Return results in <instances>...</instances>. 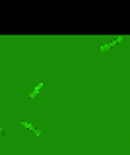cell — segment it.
Returning <instances> with one entry per match:
<instances>
[{
    "mask_svg": "<svg viewBox=\"0 0 130 155\" xmlns=\"http://www.w3.org/2000/svg\"><path fill=\"white\" fill-rule=\"evenodd\" d=\"M41 89H43V82H41V84H37L35 87H33V91L29 93V99H35V95H37V93H39Z\"/></svg>",
    "mask_w": 130,
    "mask_h": 155,
    "instance_id": "obj_3",
    "label": "cell"
},
{
    "mask_svg": "<svg viewBox=\"0 0 130 155\" xmlns=\"http://www.w3.org/2000/svg\"><path fill=\"white\" fill-rule=\"evenodd\" d=\"M128 142H130V138H128Z\"/></svg>",
    "mask_w": 130,
    "mask_h": 155,
    "instance_id": "obj_5",
    "label": "cell"
},
{
    "mask_svg": "<svg viewBox=\"0 0 130 155\" xmlns=\"http://www.w3.org/2000/svg\"><path fill=\"white\" fill-rule=\"evenodd\" d=\"M0 134H2V136H6V130L2 128V126H0Z\"/></svg>",
    "mask_w": 130,
    "mask_h": 155,
    "instance_id": "obj_4",
    "label": "cell"
},
{
    "mask_svg": "<svg viewBox=\"0 0 130 155\" xmlns=\"http://www.w3.org/2000/svg\"><path fill=\"white\" fill-rule=\"evenodd\" d=\"M120 41H122V37H117V39H113L111 43H107V45H103L101 49H99V54H103V52H107L109 49H113V47L117 45V43H120Z\"/></svg>",
    "mask_w": 130,
    "mask_h": 155,
    "instance_id": "obj_1",
    "label": "cell"
},
{
    "mask_svg": "<svg viewBox=\"0 0 130 155\" xmlns=\"http://www.w3.org/2000/svg\"><path fill=\"white\" fill-rule=\"evenodd\" d=\"M20 124H21V126H25V128L29 130V132H33V134H37V136H41V132H39V130L35 128V126H33V124H29V122H27V120H23V118H20Z\"/></svg>",
    "mask_w": 130,
    "mask_h": 155,
    "instance_id": "obj_2",
    "label": "cell"
}]
</instances>
